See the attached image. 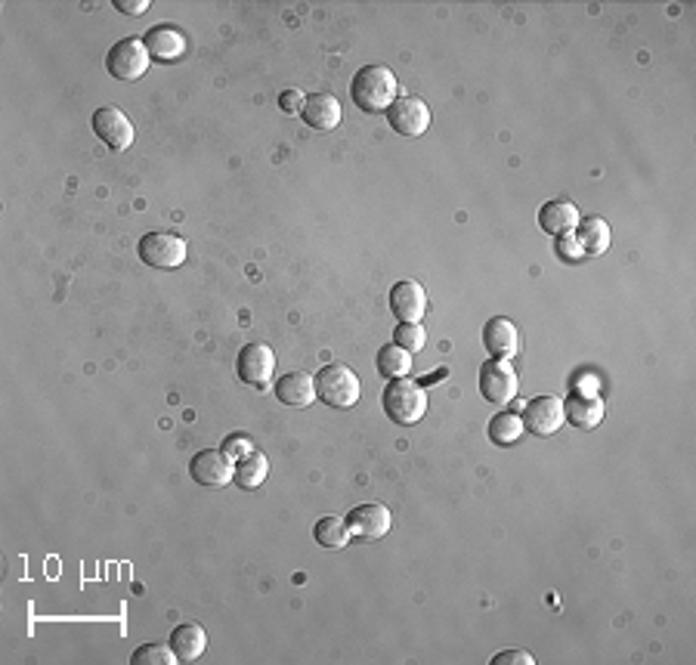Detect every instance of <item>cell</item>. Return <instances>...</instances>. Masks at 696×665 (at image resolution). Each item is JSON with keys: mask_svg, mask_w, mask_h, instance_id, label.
<instances>
[{"mask_svg": "<svg viewBox=\"0 0 696 665\" xmlns=\"http://www.w3.org/2000/svg\"><path fill=\"white\" fill-rule=\"evenodd\" d=\"M350 96L359 112H369V115H378V112H387L396 99H400V81H396V75L387 69V65H362V69L353 75L350 81Z\"/></svg>", "mask_w": 696, "mask_h": 665, "instance_id": "6da1fadb", "label": "cell"}, {"mask_svg": "<svg viewBox=\"0 0 696 665\" xmlns=\"http://www.w3.org/2000/svg\"><path fill=\"white\" fill-rule=\"evenodd\" d=\"M359 393V378L344 362H328L316 375V399H322L328 409H353L359 403Z\"/></svg>", "mask_w": 696, "mask_h": 665, "instance_id": "7a4b0ae2", "label": "cell"}, {"mask_svg": "<svg viewBox=\"0 0 696 665\" xmlns=\"http://www.w3.org/2000/svg\"><path fill=\"white\" fill-rule=\"evenodd\" d=\"M381 406L387 412V418L393 424H418L427 412V396H424V387L418 381H406V378H396L384 387V396H381Z\"/></svg>", "mask_w": 696, "mask_h": 665, "instance_id": "3957f363", "label": "cell"}, {"mask_svg": "<svg viewBox=\"0 0 696 665\" xmlns=\"http://www.w3.org/2000/svg\"><path fill=\"white\" fill-rule=\"evenodd\" d=\"M152 53L143 38H121L106 56V69L115 81H137L149 72Z\"/></svg>", "mask_w": 696, "mask_h": 665, "instance_id": "277c9868", "label": "cell"}, {"mask_svg": "<svg viewBox=\"0 0 696 665\" xmlns=\"http://www.w3.org/2000/svg\"><path fill=\"white\" fill-rule=\"evenodd\" d=\"M517 372L508 359H489L480 369V393L492 406H508L517 396Z\"/></svg>", "mask_w": 696, "mask_h": 665, "instance_id": "5b68a950", "label": "cell"}, {"mask_svg": "<svg viewBox=\"0 0 696 665\" xmlns=\"http://www.w3.org/2000/svg\"><path fill=\"white\" fill-rule=\"evenodd\" d=\"M140 260L155 270H177L186 260V242L174 232H146L140 239Z\"/></svg>", "mask_w": 696, "mask_h": 665, "instance_id": "8992f818", "label": "cell"}, {"mask_svg": "<svg viewBox=\"0 0 696 665\" xmlns=\"http://www.w3.org/2000/svg\"><path fill=\"white\" fill-rule=\"evenodd\" d=\"M236 372L245 384L267 390L273 384V372H276V353L270 344H248L242 347L239 359H236Z\"/></svg>", "mask_w": 696, "mask_h": 665, "instance_id": "52a82bcc", "label": "cell"}, {"mask_svg": "<svg viewBox=\"0 0 696 665\" xmlns=\"http://www.w3.org/2000/svg\"><path fill=\"white\" fill-rule=\"evenodd\" d=\"M387 121L400 137H424V130L430 127V109L421 96H400L387 109Z\"/></svg>", "mask_w": 696, "mask_h": 665, "instance_id": "ba28073f", "label": "cell"}, {"mask_svg": "<svg viewBox=\"0 0 696 665\" xmlns=\"http://www.w3.org/2000/svg\"><path fill=\"white\" fill-rule=\"evenodd\" d=\"M567 415H563V403L557 396H536L523 406V427L536 437H551L563 427Z\"/></svg>", "mask_w": 696, "mask_h": 665, "instance_id": "9c48e42d", "label": "cell"}, {"mask_svg": "<svg viewBox=\"0 0 696 665\" xmlns=\"http://www.w3.org/2000/svg\"><path fill=\"white\" fill-rule=\"evenodd\" d=\"M347 529H350V539H359V542H375V539H384L390 532V511L384 505H359L347 514Z\"/></svg>", "mask_w": 696, "mask_h": 665, "instance_id": "30bf717a", "label": "cell"}, {"mask_svg": "<svg viewBox=\"0 0 696 665\" xmlns=\"http://www.w3.org/2000/svg\"><path fill=\"white\" fill-rule=\"evenodd\" d=\"M93 130H96V137H103V143L115 152H124L134 143V124H130V118L115 106H99L93 112Z\"/></svg>", "mask_w": 696, "mask_h": 665, "instance_id": "8fae6325", "label": "cell"}, {"mask_svg": "<svg viewBox=\"0 0 696 665\" xmlns=\"http://www.w3.org/2000/svg\"><path fill=\"white\" fill-rule=\"evenodd\" d=\"M189 474L198 486H208V489H220L229 480H236V468H232V461L226 458L223 449L220 452H214V449L198 452L189 464Z\"/></svg>", "mask_w": 696, "mask_h": 665, "instance_id": "7c38bea8", "label": "cell"}, {"mask_svg": "<svg viewBox=\"0 0 696 665\" xmlns=\"http://www.w3.org/2000/svg\"><path fill=\"white\" fill-rule=\"evenodd\" d=\"M390 310H393V316L400 319V322H418V319H424V313H427V291H424V285H418L412 279L396 282L393 291H390Z\"/></svg>", "mask_w": 696, "mask_h": 665, "instance_id": "4fadbf2b", "label": "cell"}, {"mask_svg": "<svg viewBox=\"0 0 696 665\" xmlns=\"http://www.w3.org/2000/svg\"><path fill=\"white\" fill-rule=\"evenodd\" d=\"M483 344L492 353V359H514L520 350V335H517V325L505 316H495L486 322L483 328Z\"/></svg>", "mask_w": 696, "mask_h": 665, "instance_id": "5bb4252c", "label": "cell"}, {"mask_svg": "<svg viewBox=\"0 0 696 665\" xmlns=\"http://www.w3.org/2000/svg\"><path fill=\"white\" fill-rule=\"evenodd\" d=\"M146 47L155 62H177L186 53V35L174 25H155L146 31Z\"/></svg>", "mask_w": 696, "mask_h": 665, "instance_id": "9a60e30c", "label": "cell"}, {"mask_svg": "<svg viewBox=\"0 0 696 665\" xmlns=\"http://www.w3.org/2000/svg\"><path fill=\"white\" fill-rule=\"evenodd\" d=\"M276 396L288 409H310L316 399V378L307 372H288L276 381Z\"/></svg>", "mask_w": 696, "mask_h": 665, "instance_id": "2e32d148", "label": "cell"}, {"mask_svg": "<svg viewBox=\"0 0 696 665\" xmlns=\"http://www.w3.org/2000/svg\"><path fill=\"white\" fill-rule=\"evenodd\" d=\"M301 118L313 127V130H335L341 124V103L335 93H310L304 99Z\"/></svg>", "mask_w": 696, "mask_h": 665, "instance_id": "e0dca14e", "label": "cell"}, {"mask_svg": "<svg viewBox=\"0 0 696 665\" xmlns=\"http://www.w3.org/2000/svg\"><path fill=\"white\" fill-rule=\"evenodd\" d=\"M563 415L579 430H594L604 421V403L598 393H573L567 403H563Z\"/></svg>", "mask_w": 696, "mask_h": 665, "instance_id": "ac0fdd59", "label": "cell"}, {"mask_svg": "<svg viewBox=\"0 0 696 665\" xmlns=\"http://www.w3.org/2000/svg\"><path fill=\"white\" fill-rule=\"evenodd\" d=\"M579 208L573 202H548L539 211V226L548 232V236H567L579 226Z\"/></svg>", "mask_w": 696, "mask_h": 665, "instance_id": "d6986e66", "label": "cell"}, {"mask_svg": "<svg viewBox=\"0 0 696 665\" xmlns=\"http://www.w3.org/2000/svg\"><path fill=\"white\" fill-rule=\"evenodd\" d=\"M171 647H174V653L180 656V662H195L198 656L205 653V647H208L205 628H202V625H192V622L177 625V628L171 631Z\"/></svg>", "mask_w": 696, "mask_h": 665, "instance_id": "ffe728a7", "label": "cell"}, {"mask_svg": "<svg viewBox=\"0 0 696 665\" xmlns=\"http://www.w3.org/2000/svg\"><path fill=\"white\" fill-rule=\"evenodd\" d=\"M576 248H579V257H598L610 248V226L607 220L601 217H588L582 220V229L576 236Z\"/></svg>", "mask_w": 696, "mask_h": 665, "instance_id": "44dd1931", "label": "cell"}, {"mask_svg": "<svg viewBox=\"0 0 696 665\" xmlns=\"http://www.w3.org/2000/svg\"><path fill=\"white\" fill-rule=\"evenodd\" d=\"M378 372L387 378V381H396V378H406L412 372V353H406L403 347L396 344H384L378 350Z\"/></svg>", "mask_w": 696, "mask_h": 665, "instance_id": "7402d4cb", "label": "cell"}, {"mask_svg": "<svg viewBox=\"0 0 696 665\" xmlns=\"http://www.w3.org/2000/svg\"><path fill=\"white\" fill-rule=\"evenodd\" d=\"M523 434H526L523 418L514 415V412H499L489 421V440L495 446H514Z\"/></svg>", "mask_w": 696, "mask_h": 665, "instance_id": "603a6c76", "label": "cell"}, {"mask_svg": "<svg viewBox=\"0 0 696 665\" xmlns=\"http://www.w3.org/2000/svg\"><path fill=\"white\" fill-rule=\"evenodd\" d=\"M267 474H270V461H267V455L257 452V449L236 464V483L242 489H257L263 480H267Z\"/></svg>", "mask_w": 696, "mask_h": 665, "instance_id": "cb8c5ba5", "label": "cell"}, {"mask_svg": "<svg viewBox=\"0 0 696 665\" xmlns=\"http://www.w3.org/2000/svg\"><path fill=\"white\" fill-rule=\"evenodd\" d=\"M313 536L322 548H331V551H338L350 542V529L341 517H322L313 529Z\"/></svg>", "mask_w": 696, "mask_h": 665, "instance_id": "d4e9b609", "label": "cell"}, {"mask_svg": "<svg viewBox=\"0 0 696 665\" xmlns=\"http://www.w3.org/2000/svg\"><path fill=\"white\" fill-rule=\"evenodd\" d=\"M393 344L403 347L406 353H418V350H424L427 335H424V328L418 322H400L393 331Z\"/></svg>", "mask_w": 696, "mask_h": 665, "instance_id": "484cf974", "label": "cell"}, {"mask_svg": "<svg viewBox=\"0 0 696 665\" xmlns=\"http://www.w3.org/2000/svg\"><path fill=\"white\" fill-rule=\"evenodd\" d=\"M177 659L180 656L174 653V647H164V644H146L130 656L134 665H177Z\"/></svg>", "mask_w": 696, "mask_h": 665, "instance_id": "4316f807", "label": "cell"}, {"mask_svg": "<svg viewBox=\"0 0 696 665\" xmlns=\"http://www.w3.org/2000/svg\"><path fill=\"white\" fill-rule=\"evenodd\" d=\"M223 452H226V458H229V461H242L245 455H251V452H254V443H251L245 434H232V437L223 443Z\"/></svg>", "mask_w": 696, "mask_h": 665, "instance_id": "83f0119b", "label": "cell"}, {"mask_svg": "<svg viewBox=\"0 0 696 665\" xmlns=\"http://www.w3.org/2000/svg\"><path fill=\"white\" fill-rule=\"evenodd\" d=\"M536 659L529 656L526 650H502L492 656V665H533Z\"/></svg>", "mask_w": 696, "mask_h": 665, "instance_id": "f1b7e54d", "label": "cell"}, {"mask_svg": "<svg viewBox=\"0 0 696 665\" xmlns=\"http://www.w3.org/2000/svg\"><path fill=\"white\" fill-rule=\"evenodd\" d=\"M304 93L301 90H285L282 96H279V106H282V112H288V115H297L304 109Z\"/></svg>", "mask_w": 696, "mask_h": 665, "instance_id": "f546056e", "label": "cell"}, {"mask_svg": "<svg viewBox=\"0 0 696 665\" xmlns=\"http://www.w3.org/2000/svg\"><path fill=\"white\" fill-rule=\"evenodd\" d=\"M115 10L127 16H143L149 10V0H115Z\"/></svg>", "mask_w": 696, "mask_h": 665, "instance_id": "4dcf8cb0", "label": "cell"}, {"mask_svg": "<svg viewBox=\"0 0 696 665\" xmlns=\"http://www.w3.org/2000/svg\"><path fill=\"white\" fill-rule=\"evenodd\" d=\"M443 378H449V369H437L434 375H427V378H421L418 384H421V387H434V384H437V381H443Z\"/></svg>", "mask_w": 696, "mask_h": 665, "instance_id": "1f68e13d", "label": "cell"}]
</instances>
